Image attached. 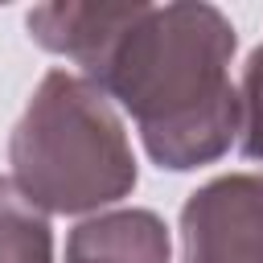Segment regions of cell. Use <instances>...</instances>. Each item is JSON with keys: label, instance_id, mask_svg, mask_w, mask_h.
Segmentation results:
<instances>
[{"label": "cell", "instance_id": "obj_1", "mask_svg": "<svg viewBox=\"0 0 263 263\" xmlns=\"http://www.w3.org/2000/svg\"><path fill=\"white\" fill-rule=\"evenodd\" d=\"M37 45L70 58L140 127L160 168L214 164L238 132L234 25L214 4L66 0L25 16Z\"/></svg>", "mask_w": 263, "mask_h": 263}, {"label": "cell", "instance_id": "obj_2", "mask_svg": "<svg viewBox=\"0 0 263 263\" xmlns=\"http://www.w3.org/2000/svg\"><path fill=\"white\" fill-rule=\"evenodd\" d=\"M12 185L45 214L103 210L136 189V156L111 99L82 74L49 70L8 140Z\"/></svg>", "mask_w": 263, "mask_h": 263}, {"label": "cell", "instance_id": "obj_3", "mask_svg": "<svg viewBox=\"0 0 263 263\" xmlns=\"http://www.w3.org/2000/svg\"><path fill=\"white\" fill-rule=\"evenodd\" d=\"M185 263H263V177L226 173L181 205Z\"/></svg>", "mask_w": 263, "mask_h": 263}, {"label": "cell", "instance_id": "obj_4", "mask_svg": "<svg viewBox=\"0 0 263 263\" xmlns=\"http://www.w3.org/2000/svg\"><path fill=\"white\" fill-rule=\"evenodd\" d=\"M168 226L152 210H107L66 238V263H168Z\"/></svg>", "mask_w": 263, "mask_h": 263}, {"label": "cell", "instance_id": "obj_5", "mask_svg": "<svg viewBox=\"0 0 263 263\" xmlns=\"http://www.w3.org/2000/svg\"><path fill=\"white\" fill-rule=\"evenodd\" d=\"M0 263H53V234L49 218L0 177Z\"/></svg>", "mask_w": 263, "mask_h": 263}, {"label": "cell", "instance_id": "obj_6", "mask_svg": "<svg viewBox=\"0 0 263 263\" xmlns=\"http://www.w3.org/2000/svg\"><path fill=\"white\" fill-rule=\"evenodd\" d=\"M238 90V148L247 160H263V41L251 49L247 66H242V82Z\"/></svg>", "mask_w": 263, "mask_h": 263}]
</instances>
